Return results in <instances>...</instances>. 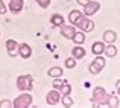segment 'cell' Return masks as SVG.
Returning <instances> with one entry per match:
<instances>
[{"label": "cell", "mask_w": 120, "mask_h": 108, "mask_svg": "<svg viewBox=\"0 0 120 108\" xmlns=\"http://www.w3.org/2000/svg\"><path fill=\"white\" fill-rule=\"evenodd\" d=\"M108 96H109V94H106V91H105L103 87H96L93 90L91 100H93V104L96 107H102V105H106V102H108Z\"/></svg>", "instance_id": "cell-1"}, {"label": "cell", "mask_w": 120, "mask_h": 108, "mask_svg": "<svg viewBox=\"0 0 120 108\" xmlns=\"http://www.w3.org/2000/svg\"><path fill=\"white\" fill-rule=\"evenodd\" d=\"M17 88L20 91H30L34 88V79L30 75H21L17 78Z\"/></svg>", "instance_id": "cell-2"}, {"label": "cell", "mask_w": 120, "mask_h": 108, "mask_svg": "<svg viewBox=\"0 0 120 108\" xmlns=\"http://www.w3.org/2000/svg\"><path fill=\"white\" fill-rule=\"evenodd\" d=\"M30 104H32V96L27 94V91H24V94H18L14 99L12 107L14 108H26V107H30Z\"/></svg>", "instance_id": "cell-3"}, {"label": "cell", "mask_w": 120, "mask_h": 108, "mask_svg": "<svg viewBox=\"0 0 120 108\" xmlns=\"http://www.w3.org/2000/svg\"><path fill=\"white\" fill-rule=\"evenodd\" d=\"M103 67H105V58H102L100 55H97V58L90 64L88 70H90V73H93V75H97V73H100L103 70Z\"/></svg>", "instance_id": "cell-4"}, {"label": "cell", "mask_w": 120, "mask_h": 108, "mask_svg": "<svg viewBox=\"0 0 120 108\" xmlns=\"http://www.w3.org/2000/svg\"><path fill=\"white\" fill-rule=\"evenodd\" d=\"M76 26L79 27L82 32H87V34H88V32H91V31L94 29V23L90 20V18H87V15H84V17L81 18L79 23H78Z\"/></svg>", "instance_id": "cell-5"}, {"label": "cell", "mask_w": 120, "mask_h": 108, "mask_svg": "<svg viewBox=\"0 0 120 108\" xmlns=\"http://www.w3.org/2000/svg\"><path fill=\"white\" fill-rule=\"evenodd\" d=\"M46 102L49 104V105H56V104L61 102V93H59V90L53 88L52 91H49L47 96H46Z\"/></svg>", "instance_id": "cell-6"}, {"label": "cell", "mask_w": 120, "mask_h": 108, "mask_svg": "<svg viewBox=\"0 0 120 108\" xmlns=\"http://www.w3.org/2000/svg\"><path fill=\"white\" fill-rule=\"evenodd\" d=\"M99 9H100V3L99 2H91V0H90V2L84 6V15H87V17L94 15Z\"/></svg>", "instance_id": "cell-7"}, {"label": "cell", "mask_w": 120, "mask_h": 108, "mask_svg": "<svg viewBox=\"0 0 120 108\" xmlns=\"http://www.w3.org/2000/svg\"><path fill=\"white\" fill-rule=\"evenodd\" d=\"M6 50H8V55L14 58L15 55H18V43L15 40H8L6 41Z\"/></svg>", "instance_id": "cell-8"}, {"label": "cell", "mask_w": 120, "mask_h": 108, "mask_svg": "<svg viewBox=\"0 0 120 108\" xmlns=\"http://www.w3.org/2000/svg\"><path fill=\"white\" fill-rule=\"evenodd\" d=\"M18 55H20L21 58H24V59L30 58V55H32V49H30L29 44H26V43L18 44Z\"/></svg>", "instance_id": "cell-9"}, {"label": "cell", "mask_w": 120, "mask_h": 108, "mask_svg": "<svg viewBox=\"0 0 120 108\" xmlns=\"http://www.w3.org/2000/svg\"><path fill=\"white\" fill-rule=\"evenodd\" d=\"M23 6H24L23 0H11V2H9V11H11L12 14H18V12L23 9Z\"/></svg>", "instance_id": "cell-10"}, {"label": "cell", "mask_w": 120, "mask_h": 108, "mask_svg": "<svg viewBox=\"0 0 120 108\" xmlns=\"http://www.w3.org/2000/svg\"><path fill=\"white\" fill-rule=\"evenodd\" d=\"M75 32H76V29H75L73 24H71V26H64V24H62V26H61V34H62V37L68 38V40H71V38H73Z\"/></svg>", "instance_id": "cell-11"}, {"label": "cell", "mask_w": 120, "mask_h": 108, "mask_svg": "<svg viewBox=\"0 0 120 108\" xmlns=\"http://www.w3.org/2000/svg\"><path fill=\"white\" fill-rule=\"evenodd\" d=\"M82 17H84V14L75 9V11H71L70 14H68V21H70V23L73 24V26H76V24L79 23V20H81Z\"/></svg>", "instance_id": "cell-12"}, {"label": "cell", "mask_w": 120, "mask_h": 108, "mask_svg": "<svg viewBox=\"0 0 120 108\" xmlns=\"http://www.w3.org/2000/svg\"><path fill=\"white\" fill-rule=\"evenodd\" d=\"M85 49L81 46V44H78V46H75L73 47V50H71V55H73V58H76V59H79V58H84L85 56Z\"/></svg>", "instance_id": "cell-13"}, {"label": "cell", "mask_w": 120, "mask_h": 108, "mask_svg": "<svg viewBox=\"0 0 120 108\" xmlns=\"http://www.w3.org/2000/svg\"><path fill=\"white\" fill-rule=\"evenodd\" d=\"M91 50H93V53L96 56L102 55L103 50H105V43H103V41H96V43L93 44V47H91Z\"/></svg>", "instance_id": "cell-14"}, {"label": "cell", "mask_w": 120, "mask_h": 108, "mask_svg": "<svg viewBox=\"0 0 120 108\" xmlns=\"http://www.w3.org/2000/svg\"><path fill=\"white\" fill-rule=\"evenodd\" d=\"M50 23H52L55 27H61L62 24H64V17L59 15V14H53L52 17H50Z\"/></svg>", "instance_id": "cell-15"}, {"label": "cell", "mask_w": 120, "mask_h": 108, "mask_svg": "<svg viewBox=\"0 0 120 108\" xmlns=\"http://www.w3.org/2000/svg\"><path fill=\"white\" fill-rule=\"evenodd\" d=\"M103 40H105V43L111 44V43H114V41L117 40V34H116L114 31H105V34H103Z\"/></svg>", "instance_id": "cell-16"}, {"label": "cell", "mask_w": 120, "mask_h": 108, "mask_svg": "<svg viewBox=\"0 0 120 108\" xmlns=\"http://www.w3.org/2000/svg\"><path fill=\"white\" fill-rule=\"evenodd\" d=\"M103 53H105L108 58H114V56L117 55V49H116V46H112V43H111L109 46H105V50H103Z\"/></svg>", "instance_id": "cell-17"}, {"label": "cell", "mask_w": 120, "mask_h": 108, "mask_svg": "<svg viewBox=\"0 0 120 108\" xmlns=\"http://www.w3.org/2000/svg\"><path fill=\"white\" fill-rule=\"evenodd\" d=\"M47 75L50 78H61L62 76V69L61 67H52L50 70H47Z\"/></svg>", "instance_id": "cell-18"}, {"label": "cell", "mask_w": 120, "mask_h": 108, "mask_svg": "<svg viewBox=\"0 0 120 108\" xmlns=\"http://www.w3.org/2000/svg\"><path fill=\"white\" fill-rule=\"evenodd\" d=\"M71 40L75 41V44H82L85 41V32H75V35H73V38Z\"/></svg>", "instance_id": "cell-19"}, {"label": "cell", "mask_w": 120, "mask_h": 108, "mask_svg": "<svg viewBox=\"0 0 120 108\" xmlns=\"http://www.w3.org/2000/svg\"><path fill=\"white\" fill-rule=\"evenodd\" d=\"M61 100H62V105H64V107H71L75 104L73 99L70 97V94H62V96H61Z\"/></svg>", "instance_id": "cell-20"}, {"label": "cell", "mask_w": 120, "mask_h": 108, "mask_svg": "<svg viewBox=\"0 0 120 108\" xmlns=\"http://www.w3.org/2000/svg\"><path fill=\"white\" fill-rule=\"evenodd\" d=\"M59 93H61V96L62 94H70L71 93V85L68 82H64V85L59 88Z\"/></svg>", "instance_id": "cell-21"}, {"label": "cell", "mask_w": 120, "mask_h": 108, "mask_svg": "<svg viewBox=\"0 0 120 108\" xmlns=\"http://www.w3.org/2000/svg\"><path fill=\"white\" fill-rule=\"evenodd\" d=\"M106 105H109V107H119V99L116 96H108V102H106Z\"/></svg>", "instance_id": "cell-22"}, {"label": "cell", "mask_w": 120, "mask_h": 108, "mask_svg": "<svg viewBox=\"0 0 120 108\" xmlns=\"http://www.w3.org/2000/svg\"><path fill=\"white\" fill-rule=\"evenodd\" d=\"M65 67L67 69H75L76 67V58H67L65 59Z\"/></svg>", "instance_id": "cell-23"}, {"label": "cell", "mask_w": 120, "mask_h": 108, "mask_svg": "<svg viewBox=\"0 0 120 108\" xmlns=\"http://www.w3.org/2000/svg\"><path fill=\"white\" fill-rule=\"evenodd\" d=\"M64 82L65 81H59L58 78H55V81H53V88H56V90H59V88L64 85Z\"/></svg>", "instance_id": "cell-24"}, {"label": "cell", "mask_w": 120, "mask_h": 108, "mask_svg": "<svg viewBox=\"0 0 120 108\" xmlns=\"http://www.w3.org/2000/svg\"><path fill=\"white\" fill-rule=\"evenodd\" d=\"M37 3L41 8H49L50 6V0H37Z\"/></svg>", "instance_id": "cell-25"}, {"label": "cell", "mask_w": 120, "mask_h": 108, "mask_svg": "<svg viewBox=\"0 0 120 108\" xmlns=\"http://www.w3.org/2000/svg\"><path fill=\"white\" fill-rule=\"evenodd\" d=\"M0 107L2 108H9V107H12V102L11 100H2V102H0Z\"/></svg>", "instance_id": "cell-26"}, {"label": "cell", "mask_w": 120, "mask_h": 108, "mask_svg": "<svg viewBox=\"0 0 120 108\" xmlns=\"http://www.w3.org/2000/svg\"><path fill=\"white\" fill-rule=\"evenodd\" d=\"M6 11H8V8H6V5L3 3V0H0V14H5Z\"/></svg>", "instance_id": "cell-27"}, {"label": "cell", "mask_w": 120, "mask_h": 108, "mask_svg": "<svg viewBox=\"0 0 120 108\" xmlns=\"http://www.w3.org/2000/svg\"><path fill=\"white\" fill-rule=\"evenodd\" d=\"M76 2H78V3H79V5H81V6H85V5H87V3H88V2H90V0H76Z\"/></svg>", "instance_id": "cell-28"}, {"label": "cell", "mask_w": 120, "mask_h": 108, "mask_svg": "<svg viewBox=\"0 0 120 108\" xmlns=\"http://www.w3.org/2000/svg\"><path fill=\"white\" fill-rule=\"evenodd\" d=\"M116 88H117V93L120 94V79L117 81V84H116Z\"/></svg>", "instance_id": "cell-29"}]
</instances>
